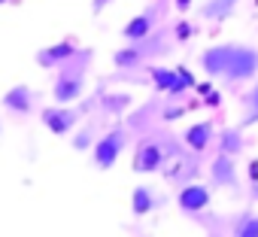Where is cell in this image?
<instances>
[{
    "label": "cell",
    "instance_id": "cell-13",
    "mask_svg": "<svg viewBox=\"0 0 258 237\" xmlns=\"http://www.w3.org/2000/svg\"><path fill=\"white\" fill-rule=\"evenodd\" d=\"M152 25H155V16H152V13H140V16H134L131 22L124 25L121 37H124L127 43H143V40L152 34Z\"/></svg>",
    "mask_w": 258,
    "mask_h": 237
},
{
    "label": "cell",
    "instance_id": "cell-14",
    "mask_svg": "<svg viewBox=\"0 0 258 237\" xmlns=\"http://www.w3.org/2000/svg\"><path fill=\"white\" fill-rule=\"evenodd\" d=\"M237 4L240 0H207V4L201 7V19L204 22H225V19H231Z\"/></svg>",
    "mask_w": 258,
    "mask_h": 237
},
{
    "label": "cell",
    "instance_id": "cell-16",
    "mask_svg": "<svg viewBox=\"0 0 258 237\" xmlns=\"http://www.w3.org/2000/svg\"><path fill=\"white\" fill-rule=\"evenodd\" d=\"M143 61V52L137 49V43H127V49L115 52V67H137Z\"/></svg>",
    "mask_w": 258,
    "mask_h": 237
},
{
    "label": "cell",
    "instance_id": "cell-2",
    "mask_svg": "<svg viewBox=\"0 0 258 237\" xmlns=\"http://www.w3.org/2000/svg\"><path fill=\"white\" fill-rule=\"evenodd\" d=\"M124 143H127V137H124L121 128H112L103 137H97L94 140V167L97 170H109L118 161V155L124 152Z\"/></svg>",
    "mask_w": 258,
    "mask_h": 237
},
{
    "label": "cell",
    "instance_id": "cell-12",
    "mask_svg": "<svg viewBox=\"0 0 258 237\" xmlns=\"http://www.w3.org/2000/svg\"><path fill=\"white\" fill-rule=\"evenodd\" d=\"M161 204H164V198H158L149 186H134V192H131V210H134V216H146V213L158 210Z\"/></svg>",
    "mask_w": 258,
    "mask_h": 237
},
{
    "label": "cell",
    "instance_id": "cell-18",
    "mask_svg": "<svg viewBox=\"0 0 258 237\" xmlns=\"http://www.w3.org/2000/svg\"><path fill=\"white\" fill-rule=\"evenodd\" d=\"M237 237H258V216H243L234 228Z\"/></svg>",
    "mask_w": 258,
    "mask_h": 237
},
{
    "label": "cell",
    "instance_id": "cell-1",
    "mask_svg": "<svg viewBox=\"0 0 258 237\" xmlns=\"http://www.w3.org/2000/svg\"><path fill=\"white\" fill-rule=\"evenodd\" d=\"M201 67L213 79L246 82L258 76V49L243 43H219L201 52Z\"/></svg>",
    "mask_w": 258,
    "mask_h": 237
},
{
    "label": "cell",
    "instance_id": "cell-23",
    "mask_svg": "<svg viewBox=\"0 0 258 237\" xmlns=\"http://www.w3.org/2000/svg\"><path fill=\"white\" fill-rule=\"evenodd\" d=\"M173 4H176V10H179V13H185V10L191 7V0H173Z\"/></svg>",
    "mask_w": 258,
    "mask_h": 237
},
{
    "label": "cell",
    "instance_id": "cell-6",
    "mask_svg": "<svg viewBox=\"0 0 258 237\" xmlns=\"http://www.w3.org/2000/svg\"><path fill=\"white\" fill-rule=\"evenodd\" d=\"M210 201H213V192H210V186H207V183H188V186L179 192V198H176L179 210H182V213H188V216H195V213L207 210V207H210Z\"/></svg>",
    "mask_w": 258,
    "mask_h": 237
},
{
    "label": "cell",
    "instance_id": "cell-24",
    "mask_svg": "<svg viewBox=\"0 0 258 237\" xmlns=\"http://www.w3.org/2000/svg\"><path fill=\"white\" fill-rule=\"evenodd\" d=\"M255 4H258V0H255Z\"/></svg>",
    "mask_w": 258,
    "mask_h": 237
},
{
    "label": "cell",
    "instance_id": "cell-9",
    "mask_svg": "<svg viewBox=\"0 0 258 237\" xmlns=\"http://www.w3.org/2000/svg\"><path fill=\"white\" fill-rule=\"evenodd\" d=\"M7 112H16V115H28L34 109V91L28 85H13L4 97H0Z\"/></svg>",
    "mask_w": 258,
    "mask_h": 237
},
{
    "label": "cell",
    "instance_id": "cell-22",
    "mask_svg": "<svg viewBox=\"0 0 258 237\" xmlns=\"http://www.w3.org/2000/svg\"><path fill=\"white\" fill-rule=\"evenodd\" d=\"M185 37H191V25L179 22V25H176V40H185Z\"/></svg>",
    "mask_w": 258,
    "mask_h": 237
},
{
    "label": "cell",
    "instance_id": "cell-19",
    "mask_svg": "<svg viewBox=\"0 0 258 237\" xmlns=\"http://www.w3.org/2000/svg\"><path fill=\"white\" fill-rule=\"evenodd\" d=\"M73 149H94V131L91 128H82L79 134H76V140H73Z\"/></svg>",
    "mask_w": 258,
    "mask_h": 237
},
{
    "label": "cell",
    "instance_id": "cell-21",
    "mask_svg": "<svg viewBox=\"0 0 258 237\" xmlns=\"http://www.w3.org/2000/svg\"><path fill=\"white\" fill-rule=\"evenodd\" d=\"M109 4H112V0H91V13H94V16H100Z\"/></svg>",
    "mask_w": 258,
    "mask_h": 237
},
{
    "label": "cell",
    "instance_id": "cell-15",
    "mask_svg": "<svg viewBox=\"0 0 258 237\" xmlns=\"http://www.w3.org/2000/svg\"><path fill=\"white\" fill-rule=\"evenodd\" d=\"M219 152H228L234 158L243 152V134H240V128H225L219 134Z\"/></svg>",
    "mask_w": 258,
    "mask_h": 237
},
{
    "label": "cell",
    "instance_id": "cell-11",
    "mask_svg": "<svg viewBox=\"0 0 258 237\" xmlns=\"http://www.w3.org/2000/svg\"><path fill=\"white\" fill-rule=\"evenodd\" d=\"M213 140H216L213 122H195V125L185 128V134H182V143H185L188 149H195V152H204Z\"/></svg>",
    "mask_w": 258,
    "mask_h": 237
},
{
    "label": "cell",
    "instance_id": "cell-5",
    "mask_svg": "<svg viewBox=\"0 0 258 237\" xmlns=\"http://www.w3.org/2000/svg\"><path fill=\"white\" fill-rule=\"evenodd\" d=\"M210 183H213V186H219V189H237V186H240L234 155L219 152V155L213 158V164H210Z\"/></svg>",
    "mask_w": 258,
    "mask_h": 237
},
{
    "label": "cell",
    "instance_id": "cell-8",
    "mask_svg": "<svg viewBox=\"0 0 258 237\" xmlns=\"http://www.w3.org/2000/svg\"><path fill=\"white\" fill-rule=\"evenodd\" d=\"M82 88H85L82 73H61L55 88H52V97H55V103H70V100L82 97Z\"/></svg>",
    "mask_w": 258,
    "mask_h": 237
},
{
    "label": "cell",
    "instance_id": "cell-10",
    "mask_svg": "<svg viewBox=\"0 0 258 237\" xmlns=\"http://www.w3.org/2000/svg\"><path fill=\"white\" fill-rule=\"evenodd\" d=\"M73 55H76V46H73L70 40H61V43H52V46L40 49V52H37V64H40V67H61V64H67Z\"/></svg>",
    "mask_w": 258,
    "mask_h": 237
},
{
    "label": "cell",
    "instance_id": "cell-4",
    "mask_svg": "<svg viewBox=\"0 0 258 237\" xmlns=\"http://www.w3.org/2000/svg\"><path fill=\"white\" fill-rule=\"evenodd\" d=\"M40 118H43V125H46L55 137H67V134L73 131V125L79 122V109H70V106L58 103V106H46V109L40 112Z\"/></svg>",
    "mask_w": 258,
    "mask_h": 237
},
{
    "label": "cell",
    "instance_id": "cell-7",
    "mask_svg": "<svg viewBox=\"0 0 258 237\" xmlns=\"http://www.w3.org/2000/svg\"><path fill=\"white\" fill-rule=\"evenodd\" d=\"M161 164H164V149L158 143H140V149L134 152V161H131V167L137 173H155V170H161Z\"/></svg>",
    "mask_w": 258,
    "mask_h": 237
},
{
    "label": "cell",
    "instance_id": "cell-20",
    "mask_svg": "<svg viewBox=\"0 0 258 237\" xmlns=\"http://www.w3.org/2000/svg\"><path fill=\"white\" fill-rule=\"evenodd\" d=\"M124 103H127V94H118V97H112V100H109V97H106V109H109V112H112V115H118V112H121V106H124Z\"/></svg>",
    "mask_w": 258,
    "mask_h": 237
},
{
    "label": "cell",
    "instance_id": "cell-17",
    "mask_svg": "<svg viewBox=\"0 0 258 237\" xmlns=\"http://www.w3.org/2000/svg\"><path fill=\"white\" fill-rule=\"evenodd\" d=\"M258 122V79H255V88L249 91V97H246V112H243V128L246 125H255Z\"/></svg>",
    "mask_w": 258,
    "mask_h": 237
},
{
    "label": "cell",
    "instance_id": "cell-3",
    "mask_svg": "<svg viewBox=\"0 0 258 237\" xmlns=\"http://www.w3.org/2000/svg\"><path fill=\"white\" fill-rule=\"evenodd\" d=\"M152 82H155L158 91H164L170 97H179L188 88H195V76L185 67H176V70H170V67H152Z\"/></svg>",
    "mask_w": 258,
    "mask_h": 237
}]
</instances>
